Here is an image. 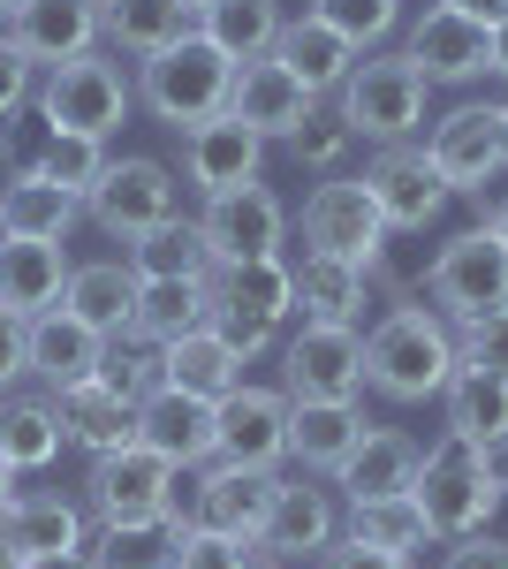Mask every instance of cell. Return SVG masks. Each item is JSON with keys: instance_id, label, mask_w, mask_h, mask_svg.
<instances>
[{"instance_id": "6da1fadb", "label": "cell", "mask_w": 508, "mask_h": 569, "mask_svg": "<svg viewBox=\"0 0 508 569\" xmlns=\"http://www.w3.org/2000/svg\"><path fill=\"white\" fill-rule=\"evenodd\" d=\"M456 327L432 305H387L365 335V388L387 402H432L456 380Z\"/></svg>"}, {"instance_id": "7a4b0ae2", "label": "cell", "mask_w": 508, "mask_h": 569, "mask_svg": "<svg viewBox=\"0 0 508 569\" xmlns=\"http://www.w3.org/2000/svg\"><path fill=\"white\" fill-rule=\"evenodd\" d=\"M31 107H39L46 130L61 137H107L122 130L129 114H137V77H129L114 53H77V61H53V69H39V91H31Z\"/></svg>"}, {"instance_id": "3957f363", "label": "cell", "mask_w": 508, "mask_h": 569, "mask_svg": "<svg viewBox=\"0 0 508 569\" xmlns=\"http://www.w3.org/2000/svg\"><path fill=\"white\" fill-rule=\"evenodd\" d=\"M425 99H432V84H425V69L395 46H372V53H357V69L341 77V91L327 99L349 130L365 137V144H402V137L425 130Z\"/></svg>"}, {"instance_id": "277c9868", "label": "cell", "mask_w": 508, "mask_h": 569, "mask_svg": "<svg viewBox=\"0 0 508 569\" xmlns=\"http://www.w3.org/2000/svg\"><path fill=\"white\" fill-rule=\"evenodd\" d=\"M228 84H236V61H228L206 31H190V39H175L168 53H145V61H137V107H145L152 122H168L175 137L190 130V122H212V114L228 107Z\"/></svg>"}, {"instance_id": "5b68a950", "label": "cell", "mask_w": 508, "mask_h": 569, "mask_svg": "<svg viewBox=\"0 0 508 569\" xmlns=\"http://www.w3.org/2000/svg\"><path fill=\"white\" fill-rule=\"evenodd\" d=\"M410 501L425 509V531H432V539H470V531H486L494 509H501V486L486 471V448L464 440V433H440L418 456Z\"/></svg>"}, {"instance_id": "8992f818", "label": "cell", "mask_w": 508, "mask_h": 569, "mask_svg": "<svg viewBox=\"0 0 508 569\" xmlns=\"http://www.w3.org/2000/svg\"><path fill=\"white\" fill-rule=\"evenodd\" d=\"M84 213L107 228V236H152V228H168L182 220V182H175L168 160H152V152H122V160H107L99 182L84 190Z\"/></svg>"}, {"instance_id": "52a82bcc", "label": "cell", "mask_w": 508, "mask_h": 569, "mask_svg": "<svg viewBox=\"0 0 508 569\" xmlns=\"http://www.w3.org/2000/svg\"><path fill=\"white\" fill-rule=\"evenodd\" d=\"M425 297H432V311H440L448 327H464V319H478V311L508 305V243H501V228L486 220V228L448 236V243L432 251V266H425Z\"/></svg>"}, {"instance_id": "ba28073f", "label": "cell", "mask_w": 508, "mask_h": 569, "mask_svg": "<svg viewBox=\"0 0 508 569\" xmlns=\"http://www.w3.org/2000/svg\"><path fill=\"white\" fill-rule=\"evenodd\" d=\"M281 395L289 402H357L365 395V335L335 319H297L281 342Z\"/></svg>"}, {"instance_id": "9c48e42d", "label": "cell", "mask_w": 508, "mask_h": 569, "mask_svg": "<svg viewBox=\"0 0 508 569\" xmlns=\"http://www.w3.org/2000/svg\"><path fill=\"white\" fill-rule=\"evenodd\" d=\"M425 152H432V168L440 182L456 190V198H486V182H501L508 168V114L501 99H464V107H448L432 137H425Z\"/></svg>"}, {"instance_id": "30bf717a", "label": "cell", "mask_w": 508, "mask_h": 569, "mask_svg": "<svg viewBox=\"0 0 508 569\" xmlns=\"http://www.w3.org/2000/svg\"><path fill=\"white\" fill-rule=\"evenodd\" d=\"M303 251H327V259H349V266H365V273H380L387 220L372 206L365 176H327L303 198Z\"/></svg>"}, {"instance_id": "8fae6325", "label": "cell", "mask_w": 508, "mask_h": 569, "mask_svg": "<svg viewBox=\"0 0 508 569\" xmlns=\"http://www.w3.org/2000/svg\"><path fill=\"white\" fill-rule=\"evenodd\" d=\"M198 243H206V266L281 259V243H289V206H281L266 182L220 190V198H206V213H198Z\"/></svg>"}, {"instance_id": "7c38bea8", "label": "cell", "mask_w": 508, "mask_h": 569, "mask_svg": "<svg viewBox=\"0 0 508 569\" xmlns=\"http://www.w3.org/2000/svg\"><path fill=\"white\" fill-rule=\"evenodd\" d=\"M365 190H372V206H380L387 236H425L432 220L448 213V182L432 168V152H425L418 137H402V144H380L372 152V168H365Z\"/></svg>"}, {"instance_id": "4fadbf2b", "label": "cell", "mask_w": 508, "mask_h": 569, "mask_svg": "<svg viewBox=\"0 0 508 569\" xmlns=\"http://www.w3.org/2000/svg\"><path fill=\"white\" fill-rule=\"evenodd\" d=\"M212 463L236 471H281L289 463V395L281 388H243L212 402Z\"/></svg>"}, {"instance_id": "5bb4252c", "label": "cell", "mask_w": 508, "mask_h": 569, "mask_svg": "<svg viewBox=\"0 0 508 569\" xmlns=\"http://www.w3.org/2000/svg\"><path fill=\"white\" fill-rule=\"evenodd\" d=\"M402 53L425 69V84H478L494 61V23H478L448 0H425L418 16H402Z\"/></svg>"}, {"instance_id": "9a60e30c", "label": "cell", "mask_w": 508, "mask_h": 569, "mask_svg": "<svg viewBox=\"0 0 508 569\" xmlns=\"http://www.w3.org/2000/svg\"><path fill=\"white\" fill-rule=\"evenodd\" d=\"M175 471L160 448H145V440H129V448H107V456H91V509H99V525H129V517H168Z\"/></svg>"}, {"instance_id": "2e32d148", "label": "cell", "mask_w": 508, "mask_h": 569, "mask_svg": "<svg viewBox=\"0 0 508 569\" xmlns=\"http://www.w3.org/2000/svg\"><path fill=\"white\" fill-rule=\"evenodd\" d=\"M335 539H341V509L311 471L273 486V509H266V525H258V555H266V562H319Z\"/></svg>"}, {"instance_id": "e0dca14e", "label": "cell", "mask_w": 508, "mask_h": 569, "mask_svg": "<svg viewBox=\"0 0 508 569\" xmlns=\"http://www.w3.org/2000/svg\"><path fill=\"white\" fill-rule=\"evenodd\" d=\"M266 168V137L251 122H236L228 107L212 114V122H190L182 130V182L198 190V198H220V190H243L258 182Z\"/></svg>"}, {"instance_id": "ac0fdd59", "label": "cell", "mask_w": 508, "mask_h": 569, "mask_svg": "<svg viewBox=\"0 0 508 569\" xmlns=\"http://www.w3.org/2000/svg\"><path fill=\"white\" fill-rule=\"evenodd\" d=\"M0 31L39 69H53V61H77V53H91L107 39V0H16L0 16Z\"/></svg>"}, {"instance_id": "d6986e66", "label": "cell", "mask_w": 508, "mask_h": 569, "mask_svg": "<svg viewBox=\"0 0 508 569\" xmlns=\"http://www.w3.org/2000/svg\"><path fill=\"white\" fill-rule=\"evenodd\" d=\"M99 365H107V335L84 327L69 305H53V311L31 319V380H39L46 395L77 388V380H99Z\"/></svg>"}, {"instance_id": "ffe728a7", "label": "cell", "mask_w": 508, "mask_h": 569, "mask_svg": "<svg viewBox=\"0 0 508 569\" xmlns=\"http://www.w3.org/2000/svg\"><path fill=\"white\" fill-rule=\"evenodd\" d=\"M311 107H319V99H311V91H303L297 77H289L281 61H273V53H258V61H236V84H228V114H236V122H251L266 144H273V137H289L303 114H311Z\"/></svg>"}, {"instance_id": "44dd1931", "label": "cell", "mask_w": 508, "mask_h": 569, "mask_svg": "<svg viewBox=\"0 0 508 569\" xmlns=\"http://www.w3.org/2000/svg\"><path fill=\"white\" fill-rule=\"evenodd\" d=\"M273 486H281V471L198 463V471H190V493H198V525L236 531V539H251V547H258V525H266V509H273Z\"/></svg>"}, {"instance_id": "7402d4cb", "label": "cell", "mask_w": 508, "mask_h": 569, "mask_svg": "<svg viewBox=\"0 0 508 569\" xmlns=\"http://www.w3.org/2000/svg\"><path fill=\"white\" fill-rule=\"evenodd\" d=\"M137 440L160 448L175 471H198V463H212V402L182 388H152L137 402Z\"/></svg>"}, {"instance_id": "603a6c76", "label": "cell", "mask_w": 508, "mask_h": 569, "mask_svg": "<svg viewBox=\"0 0 508 569\" xmlns=\"http://www.w3.org/2000/svg\"><path fill=\"white\" fill-rule=\"evenodd\" d=\"M212 311L251 319V327H289L297 319V266L289 259H251V266H212Z\"/></svg>"}, {"instance_id": "cb8c5ba5", "label": "cell", "mask_w": 508, "mask_h": 569, "mask_svg": "<svg viewBox=\"0 0 508 569\" xmlns=\"http://www.w3.org/2000/svg\"><path fill=\"white\" fill-rule=\"evenodd\" d=\"M69 289V251L46 243V236H0V311L16 319H39L61 305Z\"/></svg>"}, {"instance_id": "d4e9b609", "label": "cell", "mask_w": 508, "mask_h": 569, "mask_svg": "<svg viewBox=\"0 0 508 569\" xmlns=\"http://www.w3.org/2000/svg\"><path fill=\"white\" fill-rule=\"evenodd\" d=\"M273 61H281V69H289V77L311 91V99H335L341 77L357 69V46L341 39L335 23H319V16L303 8V16H289V23H281V39H273Z\"/></svg>"}, {"instance_id": "484cf974", "label": "cell", "mask_w": 508, "mask_h": 569, "mask_svg": "<svg viewBox=\"0 0 508 569\" xmlns=\"http://www.w3.org/2000/svg\"><path fill=\"white\" fill-rule=\"evenodd\" d=\"M190 531H198V517H182V509H168V517H129V525H99L84 539V555H91V569H175Z\"/></svg>"}, {"instance_id": "4316f807", "label": "cell", "mask_w": 508, "mask_h": 569, "mask_svg": "<svg viewBox=\"0 0 508 569\" xmlns=\"http://www.w3.org/2000/svg\"><path fill=\"white\" fill-rule=\"evenodd\" d=\"M418 440L395 433V426H365V440L349 448V463L335 471V486L349 493V501H387V493H410V479H418Z\"/></svg>"}, {"instance_id": "83f0119b", "label": "cell", "mask_w": 508, "mask_h": 569, "mask_svg": "<svg viewBox=\"0 0 508 569\" xmlns=\"http://www.w3.org/2000/svg\"><path fill=\"white\" fill-rule=\"evenodd\" d=\"M53 402H61L69 448H84V456H107V448H129L137 440V402L122 388H107V380H77V388H61Z\"/></svg>"}, {"instance_id": "f1b7e54d", "label": "cell", "mask_w": 508, "mask_h": 569, "mask_svg": "<svg viewBox=\"0 0 508 569\" xmlns=\"http://www.w3.org/2000/svg\"><path fill=\"white\" fill-rule=\"evenodd\" d=\"M357 440H365V410L357 402H289V456L311 479H335Z\"/></svg>"}, {"instance_id": "f546056e", "label": "cell", "mask_w": 508, "mask_h": 569, "mask_svg": "<svg viewBox=\"0 0 508 569\" xmlns=\"http://www.w3.org/2000/svg\"><path fill=\"white\" fill-rule=\"evenodd\" d=\"M137 289H145V281L129 273V259H91V266H69L61 305L114 342V335H129V319H137Z\"/></svg>"}, {"instance_id": "4dcf8cb0", "label": "cell", "mask_w": 508, "mask_h": 569, "mask_svg": "<svg viewBox=\"0 0 508 569\" xmlns=\"http://www.w3.org/2000/svg\"><path fill=\"white\" fill-rule=\"evenodd\" d=\"M0 531H8L16 562H31V555H69V547H84V509H77L69 493H16V501L0 509Z\"/></svg>"}, {"instance_id": "1f68e13d", "label": "cell", "mask_w": 508, "mask_h": 569, "mask_svg": "<svg viewBox=\"0 0 508 569\" xmlns=\"http://www.w3.org/2000/svg\"><path fill=\"white\" fill-rule=\"evenodd\" d=\"M160 372H168V388L182 395H206V402H220V395L243 388V357L220 342V327H190V335H175L168 350H160Z\"/></svg>"}, {"instance_id": "d6a6232c", "label": "cell", "mask_w": 508, "mask_h": 569, "mask_svg": "<svg viewBox=\"0 0 508 569\" xmlns=\"http://www.w3.org/2000/svg\"><path fill=\"white\" fill-rule=\"evenodd\" d=\"M69 448V433H61V402L53 395H0V456L16 463V471H46L53 456Z\"/></svg>"}, {"instance_id": "836d02e7", "label": "cell", "mask_w": 508, "mask_h": 569, "mask_svg": "<svg viewBox=\"0 0 508 569\" xmlns=\"http://www.w3.org/2000/svg\"><path fill=\"white\" fill-rule=\"evenodd\" d=\"M297 266V319H335V327H357L365 319V266L349 259H327V251H303Z\"/></svg>"}, {"instance_id": "e575fe53", "label": "cell", "mask_w": 508, "mask_h": 569, "mask_svg": "<svg viewBox=\"0 0 508 569\" xmlns=\"http://www.w3.org/2000/svg\"><path fill=\"white\" fill-rule=\"evenodd\" d=\"M77 213H84V198H69L61 182H46V176H8V182H0V236H46V243H69Z\"/></svg>"}, {"instance_id": "d590c367", "label": "cell", "mask_w": 508, "mask_h": 569, "mask_svg": "<svg viewBox=\"0 0 508 569\" xmlns=\"http://www.w3.org/2000/svg\"><path fill=\"white\" fill-rule=\"evenodd\" d=\"M206 319H212V273H198V281H145L129 335L152 342V350H168L175 335H190V327H206Z\"/></svg>"}, {"instance_id": "8d00e7d4", "label": "cell", "mask_w": 508, "mask_h": 569, "mask_svg": "<svg viewBox=\"0 0 508 569\" xmlns=\"http://www.w3.org/2000/svg\"><path fill=\"white\" fill-rule=\"evenodd\" d=\"M440 410H448V433L464 440H501L508 433V372H478V365H456V380L440 388Z\"/></svg>"}, {"instance_id": "74e56055", "label": "cell", "mask_w": 508, "mask_h": 569, "mask_svg": "<svg viewBox=\"0 0 508 569\" xmlns=\"http://www.w3.org/2000/svg\"><path fill=\"white\" fill-rule=\"evenodd\" d=\"M281 0H212L206 16H198V31H206L228 61H258V53H273L281 39Z\"/></svg>"}, {"instance_id": "f35d334b", "label": "cell", "mask_w": 508, "mask_h": 569, "mask_svg": "<svg viewBox=\"0 0 508 569\" xmlns=\"http://www.w3.org/2000/svg\"><path fill=\"white\" fill-rule=\"evenodd\" d=\"M198 31V16L182 8V0H107V39L122 46V53H168L175 39H190Z\"/></svg>"}, {"instance_id": "ab89813d", "label": "cell", "mask_w": 508, "mask_h": 569, "mask_svg": "<svg viewBox=\"0 0 508 569\" xmlns=\"http://www.w3.org/2000/svg\"><path fill=\"white\" fill-rule=\"evenodd\" d=\"M349 539H372L387 555H402V562H418L425 547H432V531H425V509L410 493H387V501H349V517H341Z\"/></svg>"}, {"instance_id": "60d3db41", "label": "cell", "mask_w": 508, "mask_h": 569, "mask_svg": "<svg viewBox=\"0 0 508 569\" xmlns=\"http://www.w3.org/2000/svg\"><path fill=\"white\" fill-rule=\"evenodd\" d=\"M129 273L137 281H198V273H212L206 243H198V220H168V228L137 236L129 243Z\"/></svg>"}, {"instance_id": "b9f144b4", "label": "cell", "mask_w": 508, "mask_h": 569, "mask_svg": "<svg viewBox=\"0 0 508 569\" xmlns=\"http://www.w3.org/2000/svg\"><path fill=\"white\" fill-rule=\"evenodd\" d=\"M281 144H289V160H297V168H311V176H341V160H349L357 130H349L335 107L319 99V107H311V114H303V122L281 137Z\"/></svg>"}, {"instance_id": "7bdbcfd3", "label": "cell", "mask_w": 508, "mask_h": 569, "mask_svg": "<svg viewBox=\"0 0 508 569\" xmlns=\"http://www.w3.org/2000/svg\"><path fill=\"white\" fill-rule=\"evenodd\" d=\"M311 16L335 23L357 53H372V46H387L402 31V0H311Z\"/></svg>"}, {"instance_id": "ee69618b", "label": "cell", "mask_w": 508, "mask_h": 569, "mask_svg": "<svg viewBox=\"0 0 508 569\" xmlns=\"http://www.w3.org/2000/svg\"><path fill=\"white\" fill-rule=\"evenodd\" d=\"M99 168H107V144H99V137H61V130H46V144H39V168H31V176L61 182L69 198H84L91 182H99Z\"/></svg>"}, {"instance_id": "f6af8a7d", "label": "cell", "mask_w": 508, "mask_h": 569, "mask_svg": "<svg viewBox=\"0 0 508 569\" xmlns=\"http://www.w3.org/2000/svg\"><path fill=\"white\" fill-rule=\"evenodd\" d=\"M99 380H107V388H122L129 402H145L152 388H168V372H160V350H152V342H137V335H114V342H107V365H99Z\"/></svg>"}, {"instance_id": "bcb514c9", "label": "cell", "mask_w": 508, "mask_h": 569, "mask_svg": "<svg viewBox=\"0 0 508 569\" xmlns=\"http://www.w3.org/2000/svg\"><path fill=\"white\" fill-rule=\"evenodd\" d=\"M456 357L478 365V372H508V305L464 319V327H456Z\"/></svg>"}, {"instance_id": "7dc6e473", "label": "cell", "mask_w": 508, "mask_h": 569, "mask_svg": "<svg viewBox=\"0 0 508 569\" xmlns=\"http://www.w3.org/2000/svg\"><path fill=\"white\" fill-rule=\"evenodd\" d=\"M251 562H258L251 539H236V531H212V525H198L190 539H182V555H175V569H251Z\"/></svg>"}, {"instance_id": "c3c4849f", "label": "cell", "mask_w": 508, "mask_h": 569, "mask_svg": "<svg viewBox=\"0 0 508 569\" xmlns=\"http://www.w3.org/2000/svg\"><path fill=\"white\" fill-rule=\"evenodd\" d=\"M31 91H39V61L0 31V122H16V114L31 107Z\"/></svg>"}, {"instance_id": "681fc988", "label": "cell", "mask_w": 508, "mask_h": 569, "mask_svg": "<svg viewBox=\"0 0 508 569\" xmlns=\"http://www.w3.org/2000/svg\"><path fill=\"white\" fill-rule=\"evenodd\" d=\"M16 380H31V319L0 311V395L16 388Z\"/></svg>"}, {"instance_id": "f907efd6", "label": "cell", "mask_w": 508, "mask_h": 569, "mask_svg": "<svg viewBox=\"0 0 508 569\" xmlns=\"http://www.w3.org/2000/svg\"><path fill=\"white\" fill-rule=\"evenodd\" d=\"M311 569H410V562H402V555H387V547H372V539H349V531H341Z\"/></svg>"}, {"instance_id": "816d5d0a", "label": "cell", "mask_w": 508, "mask_h": 569, "mask_svg": "<svg viewBox=\"0 0 508 569\" xmlns=\"http://www.w3.org/2000/svg\"><path fill=\"white\" fill-rule=\"evenodd\" d=\"M440 569H508V539H494V531H470V539H448V555H440Z\"/></svg>"}, {"instance_id": "f5cc1de1", "label": "cell", "mask_w": 508, "mask_h": 569, "mask_svg": "<svg viewBox=\"0 0 508 569\" xmlns=\"http://www.w3.org/2000/svg\"><path fill=\"white\" fill-rule=\"evenodd\" d=\"M486 471H494V486H501V501H508V433L486 440Z\"/></svg>"}, {"instance_id": "db71d44e", "label": "cell", "mask_w": 508, "mask_h": 569, "mask_svg": "<svg viewBox=\"0 0 508 569\" xmlns=\"http://www.w3.org/2000/svg\"><path fill=\"white\" fill-rule=\"evenodd\" d=\"M23 569H91V555L84 547H69V555H31Z\"/></svg>"}, {"instance_id": "11a10c76", "label": "cell", "mask_w": 508, "mask_h": 569, "mask_svg": "<svg viewBox=\"0 0 508 569\" xmlns=\"http://www.w3.org/2000/svg\"><path fill=\"white\" fill-rule=\"evenodd\" d=\"M486 77H501V84H508V16L494 23V61H486Z\"/></svg>"}, {"instance_id": "9f6ffc18", "label": "cell", "mask_w": 508, "mask_h": 569, "mask_svg": "<svg viewBox=\"0 0 508 569\" xmlns=\"http://www.w3.org/2000/svg\"><path fill=\"white\" fill-rule=\"evenodd\" d=\"M448 8H464V16H478V23H501L508 0H448Z\"/></svg>"}, {"instance_id": "6f0895ef", "label": "cell", "mask_w": 508, "mask_h": 569, "mask_svg": "<svg viewBox=\"0 0 508 569\" xmlns=\"http://www.w3.org/2000/svg\"><path fill=\"white\" fill-rule=\"evenodd\" d=\"M16 479H23V471H16V463H8V456H0V509H8V501H16V493H23V486H16Z\"/></svg>"}, {"instance_id": "680465c9", "label": "cell", "mask_w": 508, "mask_h": 569, "mask_svg": "<svg viewBox=\"0 0 508 569\" xmlns=\"http://www.w3.org/2000/svg\"><path fill=\"white\" fill-rule=\"evenodd\" d=\"M486 220H494V228H501V243H508V198H501V206H494V213H486Z\"/></svg>"}, {"instance_id": "91938a15", "label": "cell", "mask_w": 508, "mask_h": 569, "mask_svg": "<svg viewBox=\"0 0 508 569\" xmlns=\"http://www.w3.org/2000/svg\"><path fill=\"white\" fill-rule=\"evenodd\" d=\"M0 569H23V562H16V547H8V531H0Z\"/></svg>"}, {"instance_id": "94428289", "label": "cell", "mask_w": 508, "mask_h": 569, "mask_svg": "<svg viewBox=\"0 0 508 569\" xmlns=\"http://www.w3.org/2000/svg\"><path fill=\"white\" fill-rule=\"evenodd\" d=\"M182 8H190V16H206V8H212V0H182Z\"/></svg>"}, {"instance_id": "6125c7cd", "label": "cell", "mask_w": 508, "mask_h": 569, "mask_svg": "<svg viewBox=\"0 0 508 569\" xmlns=\"http://www.w3.org/2000/svg\"><path fill=\"white\" fill-rule=\"evenodd\" d=\"M251 569H289V562H251Z\"/></svg>"}, {"instance_id": "be15d7a7", "label": "cell", "mask_w": 508, "mask_h": 569, "mask_svg": "<svg viewBox=\"0 0 508 569\" xmlns=\"http://www.w3.org/2000/svg\"><path fill=\"white\" fill-rule=\"evenodd\" d=\"M8 8H16V0H0V16H8Z\"/></svg>"}, {"instance_id": "e7e4bbea", "label": "cell", "mask_w": 508, "mask_h": 569, "mask_svg": "<svg viewBox=\"0 0 508 569\" xmlns=\"http://www.w3.org/2000/svg\"><path fill=\"white\" fill-rule=\"evenodd\" d=\"M501 114H508V99H501Z\"/></svg>"}]
</instances>
